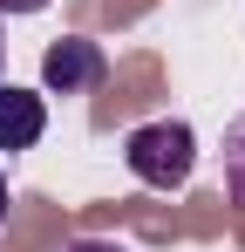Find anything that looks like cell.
Instances as JSON below:
<instances>
[{"instance_id":"4","label":"cell","mask_w":245,"mask_h":252,"mask_svg":"<svg viewBox=\"0 0 245 252\" xmlns=\"http://www.w3.org/2000/svg\"><path fill=\"white\" fill-rule=\"evenodd\" d=\"M225 191H232V205H245V116H232L225 129Z\"/></svg>"},{"instance_id":"7","label":"cell","mask_w":245,"mask_h":252,"mask_svg":"<svg viewBox=\"0 0 245 252\" xmlns=\"http://www.w3.org/2000/svg\"><path fill=\"white\" fill-rule=\"evenodd\" d=\"M0 225H7V170H0Z\"/></svg>"},{"instance_id":"3","label":"cell","mask_w":245,"mask_h":252,"mask_svg":"<svg viewBox=\"0 0 245 252\" xmlns=\"http://www.w3.org/2000/svg\"><path fill=\"white\" fill-rule=\"evenodd\" d=\"M41 129H48V102H41L34 89L0 82V150H7V157H14V150H34Z\"/></svg>"},{"instance_id":"5","label":"cell","mask_w":245,"mask_h":252,"mask_svg":"<svg viewBox=\"0 0 245 252\" xmlns=\"http://www.w3.org/2000/svg\"><path fill=\"white\" fill-rule=\"evenodd\" d=\"M61 252H129V246H116V239H68Z\"/></svg>"},{"instance_id":"1","label":"cell","mask_w":245,"mask_h":252,"mask_svg":"<svg viewBox=\"0 0 245 252\" xmlns=\"http://www.w3.org/2000/svg\"><path fill=\"white\" fill-rule=\"evenodd\" d=\"M122 164H129L136 184H150V191H184L191 170H198V136H191V123H177V116L136 123L122 136Z\"/></svg>"},{"instance_id":"6","label":"cell","mask_w":245,"mask_h":252,"mask_svg":"<svg viewBox=\"0 0 245 252\" xmlns=\"http://www.w3.org/2000/svg\"><path fill=\"white\" fill-rule=\"evenodd\" d=\"M48 0H0V14H41Z\"/></svg>"},{"instance_id":"2","label":"cell","mask_w":245,"mask_h":252,"mask_svg":"<svg viewBox=\"0 0 245 252\" xmlns=\"http://www.w3.org/2000/svg\"><path fill=\"white\" fill-rule=\"evenodd\" d=\"M102 75H109L102 48L82 41V34H61V41L41 55V89H48V95H82V89H95Z\"/></svg>"},{"instance_id":"8","label":"cell","mask_w":245,"mask_h":252,"mask_svg":"<svg viewBox=\"0 0 245 252\" xmlns=\"http://www.w3.org/2000/svg\"><path fill=\"white\" fill-rule=\"evenodd\" d=\"M0 62H7V41H0Z\"/></svg>"}]
</instances>
